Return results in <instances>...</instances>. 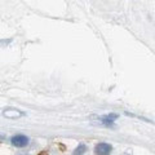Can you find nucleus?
I'll list each match as a JSON object with an SVG mask.
<instances>
[{"mask_svg":"<svg viewBox=\"0 0 155 155\" xmlns=\"http://www.w3.org/2000/svg\"><path fill=\"white\" fill-rule=\"evenodd\" d=\"M3 115L5 116V118H9V119H17L19 116H23V113L17 110V109H5L3 111Z\"/></svg>","mask_w":155,"mask_h":155,"instance_id":"obj_3","label":"nucleus"},{"mask_svg":"<svg viewBox=\"0 0 155 155\" xmlns=\"http://www.w3.org/2000/svg\"><path fill=\"white\" fill-rule=\"evenodd\" d=\"M125 155H127V154H125Z\"/></svg>","mask_w":155,"mask_h":155,"instance_id":"obj_6","label":"nucleus"},{"mask_svg":"<svg viewBox=\"0 0 155 155\" xmlns=\"http://www.w3.org/2000/svg\"><path fill=\"white\" fill-rule=\"evenodd\" d=\"M11 142L13 146H16V147H25L28 145V142H30V138L23 134H16L11 138Z\"/></svg>","mask_w":155,"mask_h":155,"instance_id":"obj_1","label":"nucleus"},{"mask_svg":"<svg viewBox=\"0 0 155 155\" xmlns=\"http://www.w3.org/2000/svg\"><path fill=\"white\" fill-rule=\"evenodd\" d=\"M85 151H87V146H85V145H83V143H80L79 146L75 149L74 155H83V154H85Z\"/></svg>","mask_w":155,"mask_h":155,"instance_id":"obj_5","label":"nucleus"},{"mask_svg":"<svg viewBox=\"0 0 155 155\" xmlns=\"http://www.w3.org/2000/svg\"><path fill=\"white\" fill-rule=\"evenodd\" d=\"M94 151L97 155H110L111 151H113V146L106 142H100L96 145Z\"/></svg>","mask_w":155,"mask_h":155,"instance_id":"obj_2","label":"nucleus"},{"mask_svg":"<svg viewBox=\"0 0 155 155\" xmlns=\"http://www.w3.org/2000/svg\"><path fill=\"white\" fill-rule=\"evenodd\" d=\"M118 119V114H109V115H104V116H100L98 118V120L100 122H102L105 125H113V123L115 122V120Z\"/></svg>","mask_w":155,"mask_h":155,"instance_id":"obj_4","label":"nucleus"}]
</instances>
